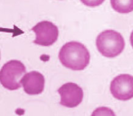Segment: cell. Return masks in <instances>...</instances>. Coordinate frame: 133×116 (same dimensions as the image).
Segmentation results:
<instances>
[{"label":"cell","mask_w":133,"mask_h":116,"mask_svg":"<svg viewBox=\"0 0 133 116\" xmlns=\"http://www.w3.org/2000/svg\"><path fill=\"white\" fill-rule=\"evenodd\" d=\"M58 57L62 65L73 71L84 70L90 63V55L87 48L77 41H70L61 48Z\"/></svg>","instance_id":"cell-1"},{"label":"cell","mask_w":133,"mask_h":116,"mask_svg":"<svg viewBox=\"0 0 133 116\" xmlns=\"http://www.w3.org/2000/svg\"><path fill=\"white\" fill-rule=\"evenodd\" d=\"M96 46L101 55L112 58L123 51L125 41L120 33L114 30H105L98 35Z\"/></svg>","instance_id":"cell-2"},{"label":"cell","mask_w":133,"mask_h":116,"mask_svg":"<svg viewBox=\"0 0 133 116\" xmlns=\"http://www.w3.org/2000/svg\"><path fill=\"white\" fill-rule=\"evenodd\" d=\"M26 72L25 66L17 60H10L3 66L0 71V82L2 86L10 91L21 88L20 80Z\"/></svg>","instance_id":"cell-3"},{"label":"cell","mask_w":133,"mask_h":116,"mask_svg":"<svg viewBox=\"0 0 133 116\" xmlns=\"http://www.w3.org/2000/svg\"><path fill=\"white\" fill-rule=\"evenodd\" d=\"M31 30L34 31L36 34V39L33 43L40 46H50L58 38V28L52 22L48 21L38 22Z\"/></svg>","instance_id":"cell-4"},{"label":"cell","mask_w":133,"mask_h":116,"mask_svg":"<svg viewBox=\"0 0 133 116\" xmlns=\"http://www.w3.org/2000/svg\"><path fill=\"white\" fill-rule=\"evenodd\" d=\"M110 91L114 97L127 101L133 97V77L129 74H120L112 80Z\"/></svg>","instance_id":"cell-5"},{"label":"cell","mask_w":133,"mask_h":116,"mask_svg":"<svg viewBox=\"0 0 133 116\" xmlns=\"http://www.w3.org/2000/svg\"><path fill=\"white\" fill-rule=\"evenodd\" d=\"M61 96L60 104L67 108H75L83 101L84 92L82 88L75 83L63 84L57 90Z\"/></svg>","instance_id":"cell-6"},{"label":"cell","mask_w":133,"mask_h":116,"mask_svg":"<svg viewBox=\"0 0 133 116\" xmlns=\"http://www.w3.org/2000/svg\"><path fill=\"white\" fill-rule=\"evenodd\" d=\"M45 79L39 72L33 71L26 73L20 80L23 89L29 95H38L43 91Z\"/></svg>","instance_id":"cell-7"},{"label":"cell","mask_w":133,"mask_h":116,"mask_svg":"<svg viewBox=\"0 0 133 116\" xmlns=\"http://www.w3.org/2000/svg\"><path fill=\"white\" fill-rule=\"evenodd\" d=\"M114 9L120 13H128L132 11V1H111Z\"/></svg>","instance_id":"cell-8"}]
</instances>
